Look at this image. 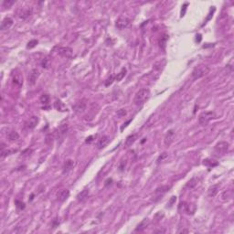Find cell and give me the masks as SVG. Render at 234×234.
I'll list each match as a JSON object with an SVG mask.
<instances>
[{
    "mask_svg": "<svg viewBox=\"0 0 234 234\" xmlns=\"http://www.w3.org/2000/svg\"><path fill=\"white\" fill-rule=\"evenodd\" d=\"M40 103L42 104H48L49 103H50V96H49V94H42L41 95V97H40Z\"/></svg>",
    "mask_w": 234,
    "mask_h": 234,
    "instance_id": "obj_26",
    "label": "cell"
},
{
    "mask_svg": "<svg viewBox=\"0 0 234 234\" xmlns=\"http://www.w3.org/2000/svg\"><path fill=\"white\" fill-rule=\"evenodd\" d=\"M210 68L205 65V64H199L197 65L196 68L193 70L192 72V78L194 80H197V79H200L202 78L204 76H206L207 74H209L210 72Z\"/></svg>",
    "mask_w": 234,
    "mask_h": 234,
    "instance_id": "obj_2",
    "label": "cell"
},
{
    "mask_svg": "<svg viewBox=\"0 0 234 234\" xmlns=\"http://www.w3.org/2000/svg\"><path fill=\"white\" fill-rule=\"evenodd\" d=\"M59 54L66 59H70L72 57V50L69 47H61L58 50Z\"/></svg>",
    "mask_w": 234,
    "mask_h": 234,
    "instance_id": "obj_9",
    "label": "cell"
},
{
    "mask_svg": "<svg viewBox=\"0 0 234 234\" xmlns=\"http://www.w3.org/2000/svg\"><path fill=\"white\" fill-rule=\"evenodd\" d=\"M117 114H118L119 117H122V116H124V115L126 114V112H125V110L121 109V110H119V111L117 112Z\"/></svg>",
    "mask_w": 234,
    "mask_h": 234,
    "instance_id": "obj_35",
    "label": "cell"
},
{
    "mask_svg": "<svg viewBox=\"0 0 234 234\" xmlns=\"http://www.w3.org/2000/svg\"><path fill=\"white\" fill-rule=\"evenodd\" d=\"M219 192V185H214L212 187H210L208 190V194L210 197H215Z\"/></svg>",
    "mask_w": 234,
    "mask_h": 234,
    "instance_id": "obj_24",
    "label": "cell"
},
{
    "mask_svg": "<svg viewBox=\"0 0 234 234\" xmlns=\"http://www.w3.org/2000/svg\"><path fill=\"white\" fill-rule=\"evenodd\" d=\"M150 95H151V92H150L149 89H147V88L140 89L135 95V98H133V104L137 106L143 105L150 98Z\"/></svg>",
    "mask_w": 234,
    "mask_h": 234,
    "instance_id": "obj_1",
    "label": "cell"
},
{
    "mask_svg": "<svg viewBox=\"0 0 234 234\" xmlns=\"http://www.w3.org/2000/svg\"><path fill=\"white\" fill-rule=\"evenodd\" d=\"M175 136L176 133L174 132V130H169L168 133H166V135L165 136V139H164V142H165V146H170L171 144L174 142V139H175Z\"/></svg>",
    "mask_w": 234,
    "mask_h": 234,
    "instance_id": "obj_8",
    "label": "cell"
},
{
    "mask_svg": "<svg viewBox=\"0 0 234 234\" xmlns=\"http://www.w3.org/2000/svg\"><path fill=\"white\" fill-rule=\"evenodd\" d=\"M40 77V71L38 69H33L29 74H28V77H27V82L29 84L33 85L36 83V81L38 80V78Z\"/></svg>",
    "mask_w": 234,
    "mask_h": 234,
    "instance_id": "obj_7",
    "label": "cell"
},
{
    "mask_svg": "<svg viewBox=\"0 0 234 234\" xmlns=\"http://www.w3.org/2000/svg\"><path fill=\"white\" fill-rule=\"evenodd\" d=\"M131 23V20L126 18V17H120L117 20H116V23H115V26L118 29H124L126 28Z\"/></svg>",
    "mask_w": 234,
    "mask_h": 234,
    "instance_id": "obj_5",
    "label": "cell"
},
{
    "mask_svg": "<svg viewBox=\"0 0 234 234\" xmlns=\"http://www.w3.org/2000/svg\"><path fill=\"white\" fill-rule=\"evenodd\" d=\"M69 197H70V191L68 189H61L57 194V199L60 202L66 201Z\"/></svg>",
    "mask_w": 234,
    "mask_h": 234,
    "instance_id": "obj_12",
    "label": "cell"
},
{
    "mask_svg": "<svg viewBox=\"0 0 234 234\" xmlns=\"http://www.w3.org/2000/svg\"><path fill=\"white\" fill-rule=\"evenodd\" d=\"M216 118V114L212 111H207L203 112L201 114L198 116V123L201 125H207L211 120Z\"/></svg>",
    "mask_w": 234,
    "mask_h": 234,
    "instance_id": "obj_3",
    "label": "cell"
},
{
    "mask_svg": "<svg viewBox=\"0 0 234 234\" xmlns=\"http://www.w3.org/2000/svg\"><path fill=\"white\" fill-rule=\"evenodd\" d=\"M7 137L9 141L13 142V141H17L18 139H19V135L18 133V132L12 130V131H9L7 133Z\"/></svg>",
    "mask_w": 234,
    "mask_h": 234,
    "instance_id": "obj_21",
    "label": "cell"
},
{
    "mask_svg": "<svg viewBox=\"0 0 234 234\" xmlns=\"http://www.w3.org/2000/svg\"><path fill=\"white\" fill-rule=\"evenodd\" d=\"M54 135H48L47 137H46V143L49 144V145H51L52 142H53V138H54Z\"/></svg>",
    "mask_w": 234,
    "mask_h": 234,
    "instance_id": "obj_31",
    "label": "cell"
},
{
    "mask_svg": "<svg viewBox=\"0 0 234 234\" xmlns=\"http://www.w3.org/2000/svg\"><path fill=\"white\" fill-rule=\"evenodd\" d=\"M38 123H39V118H38V116H32V117H30V118L27 121V123H26V127H27V129H34V128L37 126Z\"/></svg>",
    "mask_w": 234,
    "mask_h": 234,
    "instance_id": "obj_16",
    "label": "cell"
},
{
    "mask_svg": "<svg viewBox=\"0 0 234 234\" xmlns=\"http://www.w3.org/2000/svg\"><path fill=\"white\" fill-rule=\"evenodd\" d=\"M166 40H168V36H166V35H164V36H163V37H161V39H160L159 45H160V48H162L163 50H164V49H165V47Z\"/></svg>",
    "mask_w": 234,
    "mask_h": 234,
    "instance_id": "obj_29",
    "label": "cell"
},
{
    "mask_svg": "<svg viewBox=\"0 0 234 234\" xmlns=\"http://www.w3.org/2000/svg\"><path fill=\"white\" fill-rule=\"evenodd\" d=\"M54 108L59 112H68L69 111L68 108L66 107V105L60 101V100H56L54 103Z\"/></svg>",
    "mask_w": 234,
    "mask_h": 234,
    "instance_id": "obj_19",
    "label": "cell"
},
{
    "mask_svg": "<svg viewBox=\"0 0 234 234\" xmlns=\"http://www.w3.org/2000/svg\"><path fill=\"white\" fill-rule=\"evenodd\" d=\"M137 137H138L137 133H132V135L128 136L126 140H125V142H124V147L128 148V147L132 146V145L136 141Z\"/></svg>",
    "mask_w": 234,
    "mask_h": 234,
    "instance_id": "obj_15",
    "label": "cell"
},
{
    "mask_svg": "<svg viewBox=\"0 0 234 234\" xmlns=\"http://www.w3.org/2000/svg\"><path fill=\"white\" fill-rule=\"evenodd\" d=\"M177 198H176V197H172V199L170 200V203H169V206H171L173 203H174V201H175V200H176Z\"/></svg>",
    "mask_w": 234,
    "mask_h": 234,
    "instance_id": "obj_39",
    "label": "cell"
},
{
    "mask_svg": "<svg viewBox=\"0 0 234 234\" xmlns=\"http://www.w3.org/2000/svg\"><path fill=\"white\" fill-rule=\"evenodd\" d=\"M184 205H185V211H186L188 214L193 215V214L195 213L197 208H196V205H195L194 203H188V204H187V203L184 202Z\"/></svg>",
    "mask_w": 234,
    "mask_h": 234,
    "instance_id": "obj_20",
    "label": "cell"
},
{
    "mask_svg": "<svg viewBox=\"0 0 234 234\" xmlns=\"http://www.w3.org/2000/svg\"><path fill=\"white\" fill-rule=\"evenodd\" d=\"M13 82L18 86H21L23 84V76L20 72H17L13 75Z\"/></svg>",
    "mask_w": 234,
    "mask_h": 234,
    "instance_id": "obj_22",
    "label": "cell"
},
{
    "mask_svg": "<svg viewBox=\"0 0 234 234\" xmlns=\"http://www.w3.org/2000/svg\"><path fill=\"white\" fill-rule=\"evenodd\" d=\"M67 132H68V124L67 123H62L61 125H59V128H57L54 132V136L56 139L58 140H63L65 136L67 135Z\"/></svg>",
    "mask_w": 234,
    "mask_h": 234,
    "instance_id": "obj_4",
    "label": "cell"
},
{
    "mask_svg": "<svg viewBox=\"0 0 234 234\" xmlns=\"http://www.w3.org/2000/svg\"><path fill=\"white\" fill-rule=\"evenodd\" d=\"M148 225H149V220H148L147 219H145L143 221H141V222L137 225L136 230V231H142V230H144Z\"/></svg>",
    "mask_w": 234,
    "mask_h": 234,
    "instance_id": "obj_23",
    "label": "cell"
},
{
    "mask_svg": "<svg viewBox=\"0 0 234 234\" xmlns=\"http://www.w3.org/2000/svg\"><path fill=\"white\" fill-rule=\"evenodd\" d=\"M16 204H17L18 209H19V210H24V209H25V204H24L23 202L19 201V200H17Z\"/></svg>",
    "mask_w": 234,
    "mask_h": 234,
    "instance_id": "obj_34",
    "label": "cell"
},
{
    "mask_svg": "<svg viewBox=\"0 0 234 234\" xmlns=\"http://www.w3.org/2000/svg\"><path fill=\"white\" fill-rule=\"evenodd\" d=\"M37 44H38V40H30V41L27 43V49H32V48L36 47V46H37Z\"/></svg>",
    "mask_w": 234,
    "mask_h": 234,
    "instance_id": "obj_30",
    "label": "cell"
},
{
    "mask_svg": "<svg viewBox=\"0 0 234 234\" xmlns=\"http://www.w3.org/2000/svg\"><path fill=\"white\" fill-rule=\"evenodd\" d=\"M86 107H87L86 103H84L83 101H81V102L76 103V104L72 106V109H73V111H74L76 114H82V113L86 110Z\"/></svg>",
    "mask_w": 234,
    "mask_h": 234,
    "instance_id": "obj_13",
    "label": "cell"
},
{
    "mask_svg": "<svg viewBox=\"0 0 234 234\" xmlns=\"http://www.w3.org/2000/svg\"><path fill=\"white\" fill-rule=\"evenodd\" d=\"M14 4H15V1H14V0H4V2H3V7H4V8H10Z\"/></svg>",
    "mask_w": 234,
    "mask_h": 234,
    "instance_id": "obj_27",
    "label": "cell"
},
{
    "mask_svg": "<svg viewBox=\"0 0 234 234\" xmlns=\"http://www.w3.org/2000/svg\"><path fill=\"white\" fill-rule=\"evenodd\" d=\"M131 121H132V120H129V121H127V122H126V123H124V124H123V125L121 127V131H123V128H125V127H126V126H127V125H128V124L131 123Z\"/></svg>",
    "mask_w": 234,
    "mask_h": 234,
    "instance_id": "obj_38",
    "label": "cell"
},
{
    "mask_svg": "<svg viewBox=\"0 0 234 234\" xmlns=\"http://www.w3.org/2000/svg\"><path fill=\"white\" fill-rule=\"evenodd\" d=\"M59 224V221H58V219H55L53 220V228H56Z\"/></svg>",
    "mask_w": 234,
    "mask_h": 234,
    "instance_id": "obj_37",
    "label": "cell"
},
{
    "mask_svg": "<svg viewBox=\"0 0 234 234\" xmlns=\"http://www.w3.org/2000/svg\"><path fill=\"white\" fill-rule=\"evenodd\" d=\"M109 141H110V138H109L108 136H102L101 138L98 140V143H97L98 148H99V149H102V148L105 147V146L108 145Z\"/></svg>",
    "mask_w": 234,
    "mask_h": 234,
    "instance_id": "obj_18",
    "label": "cell"
},
{
    "mask_svg": "<svg viewBox=\"0 0 234 234\" xmlns=\"http://www.w3.org/2000/svg\"><path fill=\"white\" fill-rule=\"evenodd\" d=\"M89 196H90V190H89V188H84L82 191H81V192L77 195L76 198H77V200H78L79 202H83V201H85V200L89 197Z\"/></svg>",
    "mask_w": 234,
    "mask_h": 234,
    "instance_id": "obj_14",
    "label": "cell"
},
{
    "mask_svg": "<svg viewBox=\"0 0 234 234\" xmlns=\"http://www.w3.org/2000/svg\"><path fill=\"white\" fill-rule=\"evenodd\" d=\"M32 8H23L20 11H19V18L21 19H27V18H29L32 15Z\"/></svg>",
    "mask_w": 234,
    "mask_h": 234,
    "instance_id": "obj_17",
    "label": "cell"
},
{
    "mask_svg": "<svg viewBox=\"0 0 234 234\" xmlns=\"http://www.w3.org/2000/svg\"><path fill=\"white\" fill-rule=\"evenodd\" d=\"M75 165H76V162L73 159H67L64 162L63 166H62V173L63 174L69 173L70 171H72L74 168Z\"/></svg>",
    "mask_w": 234,
    "mask_h": 234,
    "instance_id": "obj_6",
    "label": "cell"
},
{
    "mask_svg": "<svg viewBox=\"0 0 234 234\" xmlns=\"http://www.w3.org/2000/svg\"><path fill=\"white\" fill-rule=\"evenodd\" d=\"M125 73H126V70L123 68L117 75H116V77H115V81H117V82H119V81H121L124 76H125Z\"/></svg>",
    "mask_w": 234,
    "mask_h": 234,
    "instance_id": "obj_28",
    "label": "cell"
},
{
    "mask_svg": "<svg viewBox=\"0 0 234 234\" xmlns=\"http://www.w3.org/2000/svg\"><path fill=\"white\" fill-rule=\"evenodd\" d=\"M203 165L208 166V168H213V166L218 165V162H215V160H211V159H205L203 161Z\"/></svg>",
    "mask_w": 234,
    "mask_h": 234,
    "instance_id": "obj_25",
    "label": "cell"
},
{
    "mask_svg": "<svg viewBox=\"0 0 234 234\" xmlns=\"http://www.w3.org/2000/svg\"><path fill=\"white\" fill-rule=\"evenodd\" d=\"M115 79H114V77L113 76V75H111L107 80H106V82H105V86H109V85H111L113 82H114V81Z\"/></svg>",
    "mask_w": 234,
    "mask_h": 234,
    "instance_id": "obj_33",
    "label": "cell"
},
{
    "mask_svg": "<svg viewBox=\"0 0 234 234\" xmlns=\"http://www.w3.org/2000/svg\"><path fill=\"white\" fill-rule=\"evenodd\" d=\"M229 144L225 141H220L215 146V150L219 153H226L229 149Z\"/></svg>",
    "mask_w": 234,
    "mask_h": 234,
    "instance_id": "obj_11",
    "label": "cell"
},
{
    "mask_svg": "<svg viewBox=\"0 0 234 234\" xmlns=\"http://www.w3.org/2000/svg\"><path fill=\"white\" fill-rule=\"evenodd\" d=\"M196 185H197V183H196V178H192L191 180H189V181L188 182L187 187H188V188H194Z\"/></svg>",
    "mask_w": 234,
    "mask_h": 234,
    "instance_id": "obj_32",
    "label": "cell"
},
{
    "mask_svg": "<svg viewBox=\"0 0 234 234\" xmlns=\"http://www.w3.org/2000/svg\"><path fill=\"white\" fill-rule=\"evenodd\" d=\"M94 137H96V136H89V137L86 138L85 142H86L87 144H91V143L94 140V139H92V138H94Z\"/></svg>",
    "mask_w": 234,
    "mask_h": 234,
    "instance_id": "obj_36",
    "label": "cell"
},
{
    "mask_svg": "<svg viewBox=\"0 0 234 234\" xmlns=\"http://www.w3.org/2000/svg\"><path fill=\"white\" fill-rule=\"evenodd\" d=\"M13 23H14L13 19L11 18H9V17H7V18H5L2 20L1 25H0V29H1L2 31L8 30V29H9L12 27Z\"/></svg>",
    "mask_w": 234,
    "mask_h": 234,
    "instance_id": "obj_10",
    "label": "cell"
}]
</instances>
